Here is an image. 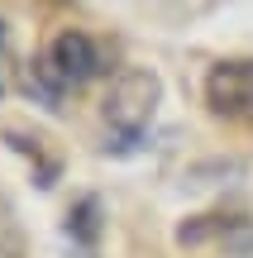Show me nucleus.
<instances>
[{"mask_svg": "<svg viewBox=\"0 0 253 258\" xmlns=\"http://www.w3.org/2000/svg\"><path fill=\"white\" fill-rule=\"evenodd\" d=\"M101 62H105V53H101V43H96L91 34L62 29V34L43 48V57H38V82L57 96V91H72V86L91 82V77L101 72Z\"/></svg>", "mask_w": 253, "mask_h": 258, "instance_id": "2", "label": "nucleus"}, {"mask_svg": "<svg viewBox=\"0 0 253 258\" xmlns=\"http://www.w3.org/2000/svg\"><path fill=\"white\" fill-rule=\"evenodd\" d=\"M239 258H253V239H248V244H244V249H239Z\"/></svg>", "mask_w": 253, "mask_h": 258, "instance_id": "4", "label": "nucleus"}, {"mask_svg": "<svg viewBox=\"0 0 253 258\" xmlns=\"http://www.w3.org/2000/svg\"><path fill=\"white\" fill-rule=\"evenodd\" d=\"M206 105L220 120H253V57H229L210 67Z\"/></svg>", "mask_w": 253, "mask_h": 258, "instance_id": "3", "label": "nucleus"}, {"mask_svg": "<svg viewBox=\"0 0 253 258\" xmlns=\"http://www.w3.org/2000/svg\"><path fill=\"white\" fill-rule=\"evenodd\" d=\"M158 77L148 67H129L110 82L105 91V105H101V124H105V144L110 148H129L143 139L153 110H158Z\"/></svg>", "mask_w": 253, "mask_h": 258, "instance_id": "1", "label": "nucleus"}]
</instances>
